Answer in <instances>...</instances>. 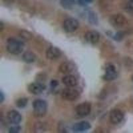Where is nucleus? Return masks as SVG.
<instances>
[{
  "mask_svg": "<svg viewBox=\"0 0 133 133\" xmlns=\"http://www.w3.org/2000/svg\"><path fill=\"white\" fill-rule=\"evenodd\" d=\"M25 45L23 41L15 38H9L7 41L6 49L8 53L13 55H19L23 51Z\"/></svg>",
  "mask_w": 133,
  "mask_h": 133,
  "instance_id": "obj_1",
  "label": "nucleus"
},
{
  "mask_svg": "<svg viewBox=\"0 0 133 133\" xmlns=\"http://www.w3.org/2000/svg\"><path fill=\"white\" fill-rule=\"evenodd\" d=\"M47 103L45 100L35 99L33 102V112L35 117L41 118L47 113Z\"/></svg>",
  "mask_w": 133,
  "mask_h": 133,
  "instance_id": "obj_2",
  "label": "nucleus"
},
{
  "mask_svg": "<svg viewBox=\"0 0 133 133\" xmlns=\"http://www.w3.org/2000/svg\"><path fill=\"white\" fill-rule=\"evenodd\" d=\"M81 92L79 90L73 87H67L63 89L61 92V97L64 100L68 101H73L79 98Z\"/></svg>",
  "mask_w": 133,
  "mask_h": 133,
  "instance_id": "obj_3",
  "label": "nucleus"
},
{
  "mask_svg": "<svg viewBox=\"0 0 133 133\" xmlns=\"http://www.w3.org/2000/svg\"><path fill=\"white\" fill-rule=\"evenodd\" d=\"M109 23L115 28H121L127 24V19L123 14H116L110 16Z\"/></svg>",
  "mask_w": 133,
  "mask_h": 133,
  "instance_id": "obj_4",
  "label": "nucleus"
},
{
  "mask_svg": "<svg viewBox=\"0 0 133 133\" xmlns=\"http://www.w3.org/2000/svg\"><path fill=\"white\" fill-rule=\"evenodd\" d=\"M117 77L118 73L116 69V66L113 64H107L105 67V73L103 76V79L107 81H111L116 79Z\"/></svg>",
  "mask_w": 133,
  "mask_h": 133,
  "instance_id": "obj_5",
  "label": "nucleus"
},
{
  "mask_svg": "<svg viewBox=\"0 0 133 133\" xmlns=\"http://www.w3.org/2000/svg\"><path fill=\"white\" fill-rule=\"evenodd\" d=\"M92 105L90 103L84 102L78 104L75 108V112L77 115L81 117H85L88 116L91 112Z\"/></svg>",
  "mask_w": 133,
  "mask_h": 133,
  "instance_id": "obj_6",
  "label": "nucleus"
},
{
  "mask_svg": "<svg viewBox=\"0 0 133 133\" xmlns=\"http://www.w3.org/2000/svg\"><path fill=\"white\" fill-rule=\"evenodd\" d=\"M79 27V22L75 18H68L64 21L63 23V29L67 33H73Z\"/></svg>",
  "mask_w": 133,
  "mask_h": 133,
  "instance_id": "obj_7",
  "label": "nucleus"
},
{
  "mask_svg": "<svg viewBox=\"0 0 133 133\" xmlns=\"http://www.w3.org/2000/svg\"><path fill=\"white\" fill-rule=\"evenodd\" d=\"M123 118H124V113L121 109H114L110 110L109 119L112 124H118L123 121Z\"/></svg>",
  "mask_w": 133,
  "mask_h": 133,
  "instance_id": "obj_8",
  "label": "nucleus"
},
{
  "mask_svg": "<svg viewBox=\"0 0 133 133\" xmlns=\"http://www.w3.org/2000/svg\"><path fill=\"white\" fill-rule=\"evenodd\" d=\"M45 89V86L44 84L41 83H32L29 84L27 87V90L31 94L37 95L42 93Z\"/></svg>",
  "mask_w": 133,
  "mask_h": 133,
  "instance_id": "obj_9",
  "label": "nucleus"
},
{
  "mask_svg": "<svg viewBox=\"0 0 133 133\" xmlns=\"http://www.w3.org/2000/svg\"><path fill=\"white\" fill-rule=\"evenodd\" d=\"M7 118L11 124H19L22 121L21 114L15 110H9L7 113Z\"/></svg>",
  "mask_w": 133,
  "mask_h": 133,
  "instance_id": "obj_10",
  "label": "nucleus"
},
{
  "mask_svg": "<svg viewBox=\"0 0 133 133\" xmlns=\"http://www.w3.org/2000/svg\"><path fill=\"white\" fill-rule=\"evenodd\" d=\"M61 55V51L59 48L56 47H50L45 52L46 58L49 60H56L59 59Z\"/></svg>",
  "mask_w": 133,
  "mask_h": 133,
  "instance_id": "obj_11",
  "label": "nucleus"
},
{
  "mask_svg": "<svg viewBox=\"0 0 133 133\" xmlns=\"http://www.w3.org/2000/svg\"><path fill=\"white\" fill-rule=\"evenodd\" d=\"M91 128V124L88 121H81L79 123L73 124L72 127V130L75 132H85L89 130Z\"/></svg>",
  "mask_w": 133,
  "mask_h": 133,
  "instance_id": "obj_12",
  "label": "nucleus"
},
{
  "mask_svg": "<svg viewBox=\"0 0 133 133\" xmlns=\"http://www.w3.org/2000/svg\"><path fill=\"white\" fill-rule=\"evenodd\" d=\"M86 41L91 44H96L99 41L100 34L97 31H89L85 35Z\"/></svg>",
  "mask_w": 133,
  "mask_h": 133,
  "instance_id": "obj_13",
  "label": "nucleus"
},
{
  "mask_svg": "<svg viewBox=\"0 0 133 133\" xmlns=\"http://www.w3.org/2000/svg\"><path fill=\"white\" fill-rule=\"evenodd\" d=\"M62 83L67 87H75L77 86L78 81L75 76L72 75H67L63 77Z\"/></svg>",
  "mask_w": 133,
  "mask_h": 133,
  "instance_id": "obj_14",
  "label": "nucleus"
},
{
  "mask_svg": "<svg viewBox=\"0 0 133 133\" xmlns=\"http://www.w3.org/2000/svg\"><path fill=\"white\" fill-rule=\"evenodd\" d=\"M75 65L73 63L69 62V61H66L59 65V70L61 73H64V74H69L71 73L74 70Z\"/></svg>",
  "mask_w": 133,
  "mask_h": 133,
  "instance_id": "obj_15",
  "label": "nucleus"
},
{
  "mask_svg": "<svg viewBox=\"0 0 133 133\" xmlns=\"http://www.w3.org/2000/svg\"><path fill=\"white\" fill-rule=\"evenodd\" d=\"M36 55L32 51H26L22 55V59L26 63H33L36 60Z\"/></svg>",
  "mask_w": 133,
  "mask_h": 133,
  "instance_id": "obj_16",
  "label": "nucleus"
},
{
  "mask_svg": "<svg viewBox=\"0 0 133 133\" xmlns=\"http://www.w3.org/2000/svg\"><path fill=\"white\" fill-rule=\"evenodd\" d=\"M88 21L91 24L94 25H97L98 23V19L97 15L95 12L94 11H89L88 14Z\"/></svg>",
  "mask_w": 133,
  "mask_h": 133,
  "instance_id": "obj_17",
  "label": "nucleus"
},
{
  "mask_svg": "<svg viewBox=\"0 0 133 133\" xmlns=\"http://www.w3.org/2000/svg\"><path fill=\"white\" fill-rule=\"evenodd\" d=\"M28 101L29 100L27 97H21V98H19L15 101V105L19 109H23V108H25L27 105Z\"/></svg>",
  "mask_w": 133,
  "mask_h": 133,
  "instance_id": "obj_18",
  "label": "nucleus"
},
{
  "mask_svg": "<svg viewBox=\"0 0 133 133\" xmlns=\"http://www.w3.org/2000/svg\"><path fill=\"white\" fill-rule=\"evenodd\" d=\"M19 35L20 37L25 40H27V41H29L33 38V33L26 30H21Z\"/></svg>",
  "mask_w": 133,
  "mask_h": 133,
  "instance_id": "obj_19",
  "label": "nucleus"
},
{
  "mask_svg": "<svg viewBox=\"0 0 133 133\" xmlns=\"http://www.w3.org/2000/svg\"><path fill=\"white\" fill-rule=\"evenodd\" d=\"M61 5L65 9H71L73 8V6L75 5V1L73 0H60Z\"/></svg>",
  "mask_w": 133,
  "mask_h": 133,
  "instance_id": "obj_20",
  "label": "nucleus"
},
{
  "mask_svg": "<svg viewBox=\"0 0 133 133\" xmlns=\"http://www.w3.org/2000/svg\"><path fill=\"white\" fill-rule=\"evenodd\" d=\"M46 130V126L43 123H35L34 125V132H43Z\"/></svg>",
  "mask_w": 133,
  "mask_h": 133,
  "instance_id": "obj_21",
  "label": "nucleus"
},
{
  "mask_svg": "<svg viewBox=\"0 0 133 133\" xmlns=\"http://www.w3.org/2000/svg\"><path fill=\"white\" fill-rule=\"evenodd\" d=\"M124 8V9L127 11V12L133 14V2L129 0V2L126 3Z\"/></svg>",
  "mask_w": 133,
  "mask_h": 133,
  "instance_id": "obj_22",
  "label": "nucleus"
},
{
  "mask_svg": "<svg viewBox=\"0 0 133 133\" xmlns=\"http://www.w3.org/2000/svg\"><path fill=\"white\" fill-rule=\"evenodd\" d=\"M124 33L122 31H118L115 33V35L113 36V39L116 41H121L124 38Z\"/></svg>",
  "mask_w": 133,
  "mask_h": 133,
  "instance_id": "obj_23",
  "label": "nucleus"
},
{
  "mask_svg": "<svg viewBox=\"0 0 133 133\" xmlns=\"http://www.w3.org/2000/svg\"><path fill=\"white\" fill-rule=\"evenodd\" d=\"M21 128L18 124H14V126L10 127L9 129V132L10 133H18L21 130Z\"/></svg>",
  "mask_w": 133,
  "mask_h": 133,
  "instance_id": "obj_24",
  "label": "nucleus"
},
{
  "mask_svg": "<svg viewBox=\"0 0 133 133\" xmlns=\"http://www.w3.org/2000/svg\"><path fill=\"white\" fill-rule=\"evenodd\" d=\"M50 85H51V88H55L59 85V82L57 80H52L50 83Z\"/></svg>",
  "mask_w": 133,
  "mask_h": 133,
  "instance_id": "obj_25",
  "label": "nucleus"
},
{
  "mask_svg": "<svg viewBox=\"0 0 133 133\" xmlns=\"http://www.w3.org/2000/svg\"><path fill=\"white\" fill-rule=\"evenodd\" d=\"M4 98L5 97L4 95H3V92H2V91H1V92H0V103H3V101H4Z\"/></svg>",
  "mask_w": 133,
  "mask_h": 133,
  "instance_id": "obj_26",
  "label": "nucleus"
},
{
  "mask_svg": "<svg viewBox=\"0 0 133 133\" xmlns=\"http://www.w3.org/2000/svg\"><path fill=\"white\" fill-rule=\"evenodd\" d=\"M0 26H1V27H0V31H2L3 30V23L2 21H1V22H0Z\"/></svg>",
  "mask_w": 133,
  "mask_h": 133,
  "instance_id": "obj_27",
  "label": "nucleus"
},
{
  "mask_svg": "<svg viewBox=\"0 0 133 133\" xmlns=\"http://www.w3.org/2000/svg\"><path fill=\"white\" fill-rule=\"evenodd\" d=\"M5 2H8V3H12L14 2V0H3Z\"/></svg>",
  "mask_w": 133,
  "mask_h": 133,
  "instance_id": "obj_28",
  "label": "nucleus"
},
{
  "mask_svg": "<svg viewBox=\"0 0 133 133\" xmlns=\"http://www.w3.org/2000/svg\"><path fill=\"white\" fill-rule=\"evenodd\" d=\"M84 2H87V3H91V2H93V0H83Z\"/></svg>",
  "mask_w": 133,
  "mask_h": 133,
  "instance_id": "obj_29",
  "label": "nucleus"
},
{
  "mask_svg": "<svg viewBox=\"0 0 133 133\" xmlns=\"http://www.w3.org/2000/svg\"><path fill=\"white\" fill-rule=\"evenodd\" d=\"M129 1H131V2H133V0H129Z\"/></svg>",
  "mask_w": 133,
  "mask_h": 133,
  "instance_id": "obj_30",
  "label": "nucleus"
},
{
  "mask_svg": "<svg viewBox=\"0 0 133 133\" xmlns=\"http://www.w3.org/2000/svg\"><path fill=\"white\" fill-rule=\"evenodd\" d=\"M132 81H133V76H132Z\"/></svg>",
  "mask_w": 133,
  "mask_h": 133,
  "instance_id": "obj_31",
  "label": "nucleus"
}]
</instances>
